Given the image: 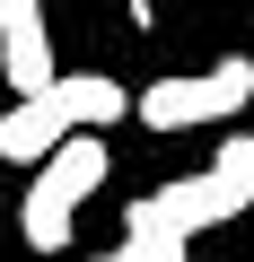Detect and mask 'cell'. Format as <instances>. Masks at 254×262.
I'll list each match as a JSON object with an SVG mask.
<instances>
[{
	"mask_svg": "<svg viewBox=\"0 0 254 262\" xmlns=\"http://www.w3.org/2000/svg\"><path fill=\"white\" fill-rule=\"evenodd\" d=\"M245 210H254V184L210 158L202 175H175V184L141 192L132 210H123V236H210V227H228Z\"/></svg>",
	"mask_w": 254,
	"mask_h": 262,
	"instance_id": "obj_2",
	"label": "cell"
},
{
	"mask_svg": "<svg viewBox=\"0 0 254 262\" xmlns=\"http://www.w3.org/2000/svg\"><path fill=\"white\" fill-rule=\"evenodd\" d=\"M254 105V61L245 53H228V61H210V70H184V79H158V88H141V122L149 131H202V122H237Z\"/></svg>",
	"mask_w": 254,
	"mask_h": 262,
	"instance_id": "obj_3",
	"label": "cell"
},
{
	"mask_svg": "<svg viewBox=\"0 0 254 262\" xmlns=\"http://www.w3.org/2000/svg\"><path fill=\"white\" fill-rule=\"evenodd\" d=\"M0 79L9 96H44L53 70V27H44V0H0Z\"/></svg>",
	"mask_w": 254,
	"mask_h": 262,
	"instance_id": "obj_4",
	"label": "cell"
},
{
	"mask_svg": "<svg viewBox=\"0 0 254 262\" xmlns=\"http://www.w3.org/2000/svg\"><path fill=\"white\" fill-rule=\"evenodd\" d=\"M114 175V158H105V131H70V140L35 166V184H27V201H18V227H27V245L35 253H62L70 245V219H79V201L96 192Z\"/></svg>",
	"mask_w": 254,
	"mask_h": 262,
	"instance_id": "obj_1",
	"label": "cell"
},
{
	"mask_svg": "<svg viewBox=\"0 0 254 262\" xmlns=\"http://www.w3.org/2000/svg\"><path fill=\"white\" fill-rule=\"evenodd\" d=\"M62 140H70V122H62L53 88H44V96H18L9 114H0V158H9V166H44Z\"/></svg>",
	"mask_w": 254,
	"mask_h": 262,
	"instance_id": "obj_5",
	"label": "cell"
},
{
	"mask_svg": "<svg viewBox=\"0 0 254 262\" xmlns=\"http://www.w3.org/2000/svg\"><path fill=\"white\" fill-rule=\"evenodd\" d=\"M149 18H158V0H132V27H149Z\"/></svg>",
	"mask_w": 254,
	"mask_h": 262,
	"instance_id": "obj_8",
	"label": "cell"
},
{
	"mask_svg": "<svg viewBox=\"0 0 254 262\" xmlns=\"http://www.w3.org/2000/svg\"><path fill=\"white\" fill-rule=\"evenodd\" d=\"M96 262H158V236H123V245L96 253Z\"/></svg>",
	"mask_w": 254,
	"mask_h": 262,
	"instance_id": "obj_7",
	"label": "cell"
},
{
	"mask_svg": "<svg viewBox=\"0 0 254 262\" xmlns=\"http://www.w3.org/2000/svg\"><path fill=\"white\" fill-rule=\"evenodd\" d=\"M53 105H62V122L70 131H105V122H123V114H132L141 96L132 88H123V79H105V70H88V79H53Z\"/></svg>",
	"mask_w": 254,
	"mask_h": 262,
	"instance_id": "obj_6",
	"label": "cell"
}]
</instances>
